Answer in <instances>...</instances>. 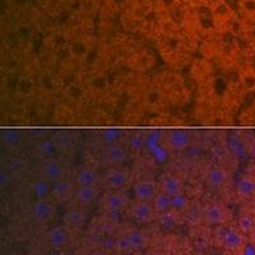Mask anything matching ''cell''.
I'll return each mask as SVG.
<instances>
[{
  "label": "cell",
  "instance_id": "5bb4252c",
  "mask_svg": "<svg viewBox=\"0 0 255 255\" xmlns=\"http://www.w3.org/2000/svg\"><path fill=\"white\" fill-rule=\"evenodd\" d=\"M190 135L186 131L174 130L168 135V142L175 151H184L190 144Z\"/></svg>",
  "mask_w": 255,
  "mask_h": 255
},
{
  "label": "cell",
  "instance_id": "4fadbf2b",
  "mask_svg": "<svg viewBox=\"0 0 255 255\" xmlns=\"http://www.w3.org/2000/svg\"><path fill=\"white\" fill-rule=\"evenodd\" d=\"M105 156H106V161L111 165H120L127 159V149H125L123 145L118 144H111L108 145V149L105 152Z\"/></svg>",
  "mask_w": 255,
  "mask_h": 255
},
{
  "label": "cell",
  "instance_id": "3957f363",
  "mask_svg": "<svg viewBox=\"0 0 255 255\" xmlns=\"http://www.w3.org/2000/svg\"><path fill=\"white\" fill-rule=\"evenodd\" d=\"M159 191L158 183L152 179H142L136 181L133 188V194L135 200L140 202H152Z\"/></svg>",
  "mask_w": 255,
  "mask_h": 255
},
{
  "label": "cell",
  "instance_id": "ffe728a7",
  "mask_svg": "<svg viewBox=\"0 0 255 255\" xmlns=\"http://www.w3.org/2000/svg\"><path fill=\"white\" fill-rule=\"evenodd\" d=\"M54 212V207L51 206L47 202H40L35 206V213L38 218L41 220H45V218H49Z\"/></svg>",
  "mask_w": 255,
  "mask_h": 255
},
{
  "label": "cell",
  "instance_id": "30bf717a",
  "mask_svg": "<svg viewBox=\"0 0 255 255\" xmlns=\"http://www.w3.org/2000/svg\"><path fill=\"white\" fill-rule=\"evenodd\" d=\"M47 239H49V244L52 248L61 249V248L67 247L69 244L70 235L65 226H55L50 230Z\"/></svg>",
  "mask_w": 255,
  "mask_h": 255
},
{
  "label": "cell",
  "instance_id": "6da1fadb",
  "mask_svg": "<svg viewBox=\"0 0 255 255\" xmlns=\"http://www.w3.org/2000/svg\"><path fill=\"white\" fill-rule=\"evenodd\" d=\"M203 218L212 226H222L226 225L231 218L230 211L221 203H209L203 209Z\"/></svg>",
  "mask_w": 255,
  "mask_h": 255
},
{
  "label": "cell",
  "instance_id": "44dd1931",
  "mask_svg": "<svg viewBox=\"0 0 255 255\" xmlns=\"http://www.w3.org/2000/svg\"><path fill=\"white\" fill-rule=\"evenodd\" d=\"M72 184L69 183V181H67V180H59V181H56L55 186H54V189H52V191H54V194L58 195V197L60 198H64L67 197L68 194H69L70 191H72Z\"/></svg>",
  "mask_w": 255,
  "mask_h": 255
},
{
  "label": "cell",
  "instance_id": "4316f807",
  "mask_svg": "<svg viewBox=\"0 0 255 255\" xmlns=\"http://www.w3.org/2000/svg\"><path fill=\"white\" fill-rule=\"evenodd\" d=\"M250 154H252L253 159H254V161H255V144L252 145V149H250Z\"/></svg>",
  "mask_w": 255,
  "mask_h": 255
},
{
  "label": "cell",
  "instance_id": "7402d4cb",
  "mask_svg": "<svg viewBox=\"0 0 255 255\" xmlns=\"http://www.w3.org/2000/svg\"><path fill=\"white\" fill-rule=\"evenodd\" d=\"M115 249L120 254H130V253H133V249H131V245L128 240L127 235L122 236V238L115 241Z\"/></svg>",
  "mask_w": 255,
  "mask_h": 255
},
{
  "label": "cell",
  "instance_id": "ac0fdd59",
  "mask_svg": "<svg viewBox=\"0 0 255 255\" xmlns=\"http://www.w3.org/2000/svg\"><path fill=\"white\" fill-rule=\"evenodd\" d=\"M238 229L243 232L244 235H250L255 231V217L250 213H243L239 216Z\"/></svg>",
  "mask_w": 255,
  "mask_h": 255
},
{
  "label": "cell",
  "instance_id": "ba28073f",
  "mask_svg": "<svg viewBox=\"0 0 255 255\" xmlns=\"http://www.w3.org/2000/svg\"><path fill=\"white\" fill-rule=\"evenodd\" d=\"M104 207L111 215H118L127 207V198L120 191H111L104 199Z\"/></svg>",
  "mask_w": 255,
  "mask_h": 255
},
{
  "label": "cell",
  "instance_id": "5b68a950",
  "mask_svg": "<svg viewBox=\"0 0 255 255\" xmlns=\"http://www.w3.org/2000/svg\"><path fill=\"white\" fill-rule=\"evenodd\" d=\"M130 174L127 170H123V168H111V170L108 171L106 176H105L106 184L114 191H120L127 188L129 183H130Z\"/></svg>",
  "mask_w": 255,
  "mask_h": 255
},
{
  "label": "cell",
  "instance_id": "e0dca14e",
  "mask_svg": "<svg viewBox=\"0 0 255 255\" xmlns=\"http://www.w3.org/2000/svg\"><path fill=\"white\" fill-rule=\"evenodd\" d=\"M127 236L129 243H130L133 252H139V250L144 249V248L147 247L148 236L145 235L144 232L135 231V230H134V231L127 234Z\"/></svg>",
  "mask_w": 255,
  "mask_h": 255
},
{
  "label": "cell",
  "instance_id": "484cf974",
  "mask_svg": "<svg viewBox=\"0 0 255 255\" xmlns=\"http://www.w3.org/2000/svg\"><path fill=\"white\" fill-rule=\"evenodd\" d=\"M249 239H250V243H252V245H254L255 247V231L253 232V234H250Z\"/></svg>",
  "mask_w": 255,
  "mask_h": 255
},
{
  "label": "cell",
  "instance_id": "8fae6325",
  "mask_svg": "<svg viewBox=\"0 0 255 255\" xmlns=\"http://www.w3.org/2000/svg\"><path fill=\"white\" fill-rule=\"evenodd\" d=\"M99 197V190L96 186H77L76 199L82 207H88Z\"/></svg>",
  "mask_w": 255,
  "mask_h": 255
},
{
  "label": "cell",
  "instance_id": "8992f818",
  "mask_svg": "<svg viewBox=\"0 0 255 255\" xmlns=\"http://www.w3.org/2000/svg\"><path fill=\"white\" fill-rule=\"evenodd\" d=\"M229 180V172L222 166H213L208 170L206 176V184L211 190H220Z\"/></svg>",
  "mask_w": 255,
  "mask_h": 255
},
{
  "label": "cell",
  "instance_id": "9a60e30c",
  "mask_svg": "<svg viewBox=\"0 0 255 255\" xmlns=\"http://www.w3.org/2000/svg\"><path fill=\"white\" fill-rule=\"evenodd\" d=\"M99 181V175L90 167L82 168L76 176L77 186H96Z\"/></svg>",
  "mask_w": 255,
  "mask_h": 255
},
{
  "label": "cell",
  "instance_id": "7c38bea8",
  "mask_svg": "<svg viewBox=\"0 0 255 255\" xmlns=\"http://www.w3.org/2000/svg\"><path fill=\"white\" fill-rule=\"evenodd\" d=\"M151 203L156 213H159V215H165V213H170L171 211H174L172 209V197L163 191H158Z\"/></svg>",
  "mask_w": 255,
  "mask_h": 255
},
{
  "label": "cell",
  "instance_id": "d6986e66",
  "mask_svg": "<svg viewBox=\"0 0 255 255\" xmlns=\"http://www.w3.org/2000/svg\"><path fill=\"white\" fill-rule=\"evenodd\" d=\"M63 172H64L63 166H60L56 162H51L46 166V174L50 180H54V181L63 180Z\"/></svg>",
  "mask_w": 255,
  "mask_h": 255
},
{
  "label": "cell",
  "instance_id": "9c48e42d",
  "mask_svg": "<svg viewBox=\"0 0 255 255\" xmlns=\"http://www.w3.org/2000/svg\"><path fill=\"white\" fill-rule=\"evenodd\" d=\"M238 197L243 199H250L255 197V176L253 175H243L238 180L235 188Z\"/></svg>",
  "mask_w": 255,
  "mask_h": 255
},
{
  "label": "cell",
  "instance_id": "cb8c5ba5",
  "mask_svg": "<svg viewBox=\"0 0 255 255\" xmlns=\"http://www.w3.org/2000/svg\"><path fill=\"white\" fill-rule=\"evenodd\" d=\"M119 135L120 133L118 129H108V130H105L104 133H102V139H104V142L106 143V144L111 145L115 144V143L118 142Z\"/></svg>",
  "mask_w": 255,
  "mask_h": 255
},
{
  "label": "cell",
  "instance_id": "52a82bcc",
  "mask_svg": "<svg viewBox=\"0 0 255 255\" xmlns=\"http://www.w3.org/2000/svg\"><path fill=\"white\" fill-rule=\"evenodd\" d=\"M158 186L159 191H163V193L171 195V197L184 193L183 180H181V177L177 176V175L175 174L166 175V176L159 181Z\"/></svg>",
  "mask_w": 255,
  "mask_h": 255
},
{
  "label": "cell",
  "instance_id": "83f0119b",
  "mask_svg": "<svg viewBox=\"0 0 255 255\" xmlns=\"http://www.w3.org/2000/svg\"><path fill=\"white\" fill-rule=\"evenodd\" d=\"M13 255H19V254H13Z\"/></svg>",
  "mask_w": 255,
  "mask_h": 255
},
{
  "label": "cell",
  "instance_id": "2e32d148",
  "mask_svg": "<svg viewBox=\"0 0 255 255\" xmlns=\"http://www.w3.org/2000/svg\"><path fill=\"white\" fill-rule=\"evenodd\" d=\"M64 222L65 225L73 229L82 227L86 223V213L81 209H70L67 212V215L64 216Z\"/></svg>",
  "mask_w": 255,
  "mask_h": 255
},
{
  "label": "cell",
  "instance_id": "d4e9b609",
  "mask_svg": "<svg viewBox=\"0 0 255 255\" xmlns=\"http://www.w3.org/2000/svg\"><path fill=\"white\" fill-rule=\"evenodd\" d=\"M241 6L245 12L254 13L255 12V0H243Z\"/></svg>",
  "mask_w": 255,
  "mask_h": 255
},
{
  "label": "cell",
  "instance_id": "603a6c76",
  "mask_svg": "<svg viewBox=\"0 0 255 255\" xmlns=\"http://www.w3.org/2000/svg\"><path fill=\"white\" fill-rule=\"evenodd\" d=\"M189 204V198L184 193L172 197V209L174 211H184Z\"/></svg>",
  "mask_w": 255,
  "mask_h": 255
},
{
  "label": "cell",
  "instance_id": "277c9868",
  "mask_svg": "<svg viewBox=\"0 0 255 255\" xmlns=\"http://www.w3.org/2000/svg\"><path fill=\"white\" fill-rule=\"evenodd\" d=\"M156 211L151 202H140L135 200L130 206V216L136 223H149L153 221Z\"/></svg>",
  "mask_w": 255,
  "mask_h": 255
},
{
  "label": "cell",
  "instance_id": "7a4b0ae2",
  "mask_svg": "<svg viewBox=\"0 0 255 255\" xmlns=\"http://www.w3.org/2000/svg\"><path fill=\"white\" fill-rule=\"evenodd\" d=\"M222 245L226 250L231 253L243 252L247 247V235L236 227V229H229L223 232Z\"/></svg>",
  "mask_w": 255,
  "mask_h": 255
}]
</instances>
